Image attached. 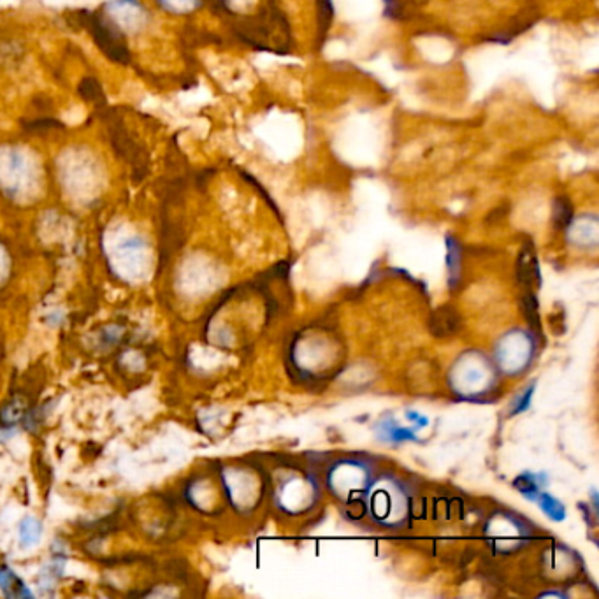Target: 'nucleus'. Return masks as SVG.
Returning a JSON list of instances; mask_svg holds the SVG:
<instances>
[{
	"label": "nucleus",
	"mask_w": 599,
	"mask_h": 599,
	"mask_svg": "<svg viewBox=\"0 0 599 599\" xmlns=\"http://www.w3.org/2000/svg\"><path fill=\"white\" fill-rule=\"evenodd\" d=\"M81 25L87 27L88 32L94 37L95 43L111 60L120 64H129L130 55L122 43V32L116 29L113 23L104 20L101 16L92 13H81Z\"/></svg>",
	"instance_id": "nucleus-1"
},
{
	"label": "nucleus",
	"mask_w": 599,
	"mask_h": 599,
	"mask_svg": "<svg viewBox=\"0 0 599 599\" xmlns=\"http://www.w3.org/2000/svg\"><path fill=\"white\" fill-rule=\"evenodd\" d=\"M108 13L111 16V23L116 29L127 30V32H139L145 29L148 22L145 8L139 4L138 0H113L108 4Z\"/></svg>",
	"instance_id": "nucleus-2"
},
{
	"label": "nucleus",
	"mask_w": 599,
	"mask_h": 599,
	"mask_svg": "<svg viewBox=\"0 0 599 599\" xmlns=\"http://www.w3.org/2000/svg\"><path fill=\"white\" fill-rule=\"evenodd\" d=\"M462 318L459 315V311L452 308V306H440L431 313L427 327L429 332L434 338H440V340H448L455 336L457 332L461 331Z\"/></svg>",
	"instance_id": "nucleus-3"
},
{
	"label": "nucleus",
	"mask_w": 599,
	"mask_h": 599,
	"mask_svg": "<svg viewBox=\"0 0 599 599\" xmlns=\"http://www.w3.org/2000/svg\"><path fill=\"white\" fill-rule=\"evenodd\" d=\"M517 276L519 282L524 283L526 287H533V283H538V264H536L535 252L531 250V246H524V250L520 253L519 264H517Z\"/></svg>",
	"instance_id": "nucleus-4"
},
{
	"label": "nucleus",
	"mask_w": 599,
	"mask_h": 599,
	"mask_svg": "<svg viewBox=\"0 0 599 599\" xmlns=\"http://www.w3.org/2000/svg\"><path fill=\"white\" fill-rule=\"evenodd\" d=\"M0 589L9 598H20V596H32V592L23 585L22 580L16 577L8 566H0Z\"/></svg>",
	"instance_id": "nucleus-5"
},
{
	"label": "nucleus",
	"mask_w": 599,
	"mask_h": 599,
	"mask_svg": "<svg viewBox=\"0 0 599 599\" xmlns=\"http://www.w3.org/2000/svg\"><path fill=\"white\" fill-rule=\"evenodd\" d=\"M162 9L174 15H187L201 6V0H157Z\"/></svg>",
	"instance_id": "nucleus-6"
},
{
	"label": "nucleus",
	"mask_w": 599,
	"mask_h": 599,
	"mask_svg": "<svg viewBox=\"0 0 599 599\" xmlns=\"http://www.w3.org/2000/svg\"><path fill=\"white\" fill-rule=\"evenodd\" d=\"M522 310H524V315H526V320L529 324L535 325V327L540 325V320H538V304H536L535 296L531 292L524 297Z\"/></svg>",
	"instance_id": "nucleus-7"
},
{
	"label": "nucleus",
	"mask_w": 599,
	"mask_h": 599,
	"mask_svg": "<svg viewBox=\"0 0 599 599\" xmlns=\"http://www.w3.org/2000/svg\"><path fill=\"white\" fill-rule=\"evenodd\" d=\"M571 222V206L566 199H557L556 201V225L559 229L568 227Z\"/></svg>",
	"instance_id": "nucleus-8"
},
{
	"label": "nucleus",
	"mask_w": 599,
	"mask_h": 599,
	"mask_svg": "<svg viewBox=\"0 0 599 599\" xmlns=\"http://www.w3.org/2000/svg\"><path fill=\"white\" fill-rule=\"evenodd\" d=\"M80 94L81 97L87 99V101L97 102L102 95L101 87H99L97 81L92 80V78H87V80L81 83Z\"/></svg>",
	"instance_id": "nucleus-9"
},
{
	"label": "nucleus",
	"mask_w": 599,
	"mask_h": 599,
	"mask_svg": "<svg viewBox=\"0 0 599 599\" xmlns=\"http://www.w3.org/2000/svg\"><path fill=\"white\" fill-rule=\"evenodd\" d=\"M387 4H392V0H387Z\"/></svg>",
	"instance_id": "nucleus-10"
}]
</instances>
